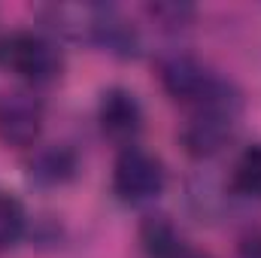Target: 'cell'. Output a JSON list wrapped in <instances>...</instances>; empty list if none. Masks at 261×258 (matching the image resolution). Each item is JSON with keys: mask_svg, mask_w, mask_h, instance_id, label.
Masks as SVG:
<instances>
[{"mask_svg": "<svg viewBox=\"0 0 261 258\" xmlns=\"http://www.w3.org/2000/svg\"><path fill=\"white\" fill-rule=\"evenodd\" d=\"M161 82H164V88L173 97H182V100L195 97L197 100L213 79L206 76V70L197 64L192 55H179L176 52V55H170V58L161 61Z\"/></svg>", "mask_w": 261, "mask_h": 258, "instance_id": "obj_6", "label": "cell"}, {"mask_svg": "<svg viewBox=\"0 0 261 258\" xmlns=\"http://www.w3.org/2000/svg\"><path fill=\"white\" fill-rule=\"evenodd\" d=\"M73 170H76V158L64 146H49V149L37 152V158L31 161V176L46 183V186L67 183L73 176Z\"/></svg>", "mask_w": 261, "mask_h": 258, "instance_id": "obj_8", "label": "cell"}, {"mask_svg": "<svg viewBox=\"0 0 261 258\" xmlns=\"http://www.w3.org/2000/svg\"><path fill=\"white\" fill-rule=\"evenodd\" d=\"M140 243L152 258H179L182 252V240L179 231L164 219V216H152L143 222L140 228Z\"/></svg>", "mask_w": 261, "mask_h": 258, "instance_id": "obj_7", "label": "cell"}, {"mask_svg": "<svg viewBox=\"0 0 261 258\" xmlns=\"http://www.w3.org/2000/svg\"><path fill=\"white\" fill-rule=\"evenodd\" d=\"M197 104L200 107H197L195 119L182 131V143L192 155L203 158V155L219 152L225 146V140L231 137L240 100L225 82H210L206 91L197 97Z\"/></svg>", "mask_w": 261, "mask_h": 258, "instance_id": "obj_1", "label": "cell"}, {"mask_svg": "<svg viewBox=\"0 0 261 258\" xmlns=\"http://www.w3.org/2000/svg\"><path fill=\"white\" fill-rule=\"evenodd\" d=\"M234 189L249 197H261V146H249L234 167Z\"/></svg>", "mask_w": 261, "mask_h": 258, "instance_id": "obj_9", "label": "cell"}, {"mask_svg": "<svg viewBox=\"0 0 261 258\" xmlns=\"http://www.w3.org/2000/svg\"><path fill=\"white\" fill-rule=\"evenodd\" d=\"M182 258H206V255H182Z\"/></svg>", "mask_w": 261, "mask_h": 258, "instance_id": "obj_12", "label": "cell"}, {"mask_svg": "<svg viewBox=\"0 0 261 258\" xmlns=\"http://www.w3.org/2000/svg\"><path fill=\"white\" fill-rule=\"evenodd\" d=\"M0 67L31 82H49L61 73V52L40 34L12 31L0 37Z\"/></svg>", "mask_w": 261, "mask_h": 258, "instance_id": "obj_2", "label": "cell"}, {"mask_svg": "<svg viewBox=\"0 0 261 258\" xmlns=\"http://www.w3.org/2000/svg\"><path fill=\"white\" fill-rule=\"evenodd\" d=\"M113 189L125 203H146V200L158 197L164 189V164L152 152L130 146L116 161Z\"/></svg>", "mask_w": 261, "mask_h": 258, "instance_id": "obj_3", "label": "cell"}, {"mask_svg": "<svg viewBox=\"0 0 261 258\" xmlns=\"http://www.w3.org/2000/svg\"><path fill=\"white\" fill-rule=\"evenodd\" d=\"M240 258H261V234H249L240 243Z\"/></svg>", "mask_w": 261, "mask_h": 258, "instance_id": "obj_11", "label": "cell"}, {"mask_svg": "<svg viewBox=\"0 0 261 258\" xmlns=\"http://www.w3.org/2000/svg\"><path fill=\"white\" fill-rule=\"evenodd\" d=\"M43 122V110L34 97L28 94H9L0 104V140L6 146L24 149L37 140Z\"/></svg>", "mask_w": 261, "mask_h": 258, "instance_id": "obj_5", "label": "cell"}, {"mask_svg": "<svg viewBox=\"0 0 261 258\" xmlns=\"http://www.w3.org/2000/svg\"><path fill=\"white\" fill-rule=\"evenodd\" d=\"M24 231V210L12 194L0 192V249H9Z\"/></svg>", "mask_w": 261, "mask_h": 258, "instance_id": "obj_10", "label": "cell"}, {"mask_svg": "<svg viewBox=\"0 0 261 258\" xmlns=\"http://www.w3.org/2000/svg\"><path fill=\"white\" fill-rule=\"evenodd\" d=\"M97 119H100V131L113 143H130L143 128V110H140L137 97L125 88H110L103 94Z\"/></svg>", "mask_w": 261, "mask_h": 258, "instance_id": "obj_4", "label": "cell"}]
</instances>
